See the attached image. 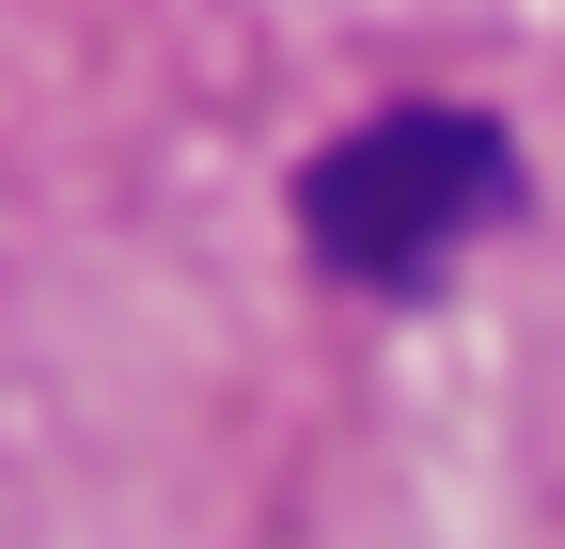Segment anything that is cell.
I'll return each instance as SVG.
<instances>
[{"label":"cell","instance_id":"cell-1","mask_svg":"<svg viewBox=\"0 0 565 549\" xmlns=\"http://www.w3.org/2000/svg\"><path fill=\"white\" fill-rule=\"evenodd\" d=\"M503 204H519V142L487 110H377L299 173V236L345 283H440Z\"/></svg>","mask_w":565,"mask_h":549}]
</instances>
